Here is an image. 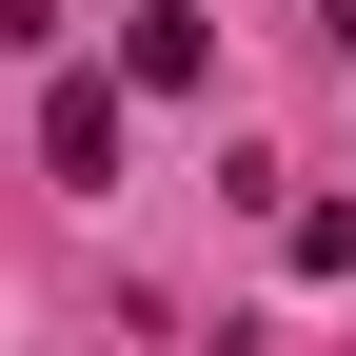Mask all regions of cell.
<instances>
[{
  "label": "cell",
  "mask_w": 356,
  "mask_h": 356,
  "mask_svg": "<svg viewBox=\"0 0 356 356\" xmlns=\"http://www.w3.org/2000/svg\"><path fill=\"white\" fill-rule=\"evenodd\" d=\"M119 79H139V99H198V79H218V20H178V0H159V20L119 40Z\"/></svg>",
  "instance_id": "cell-2"
},
{
  "label": "cell",
  "mask_w": 356,
  "mask_h": 356,
  "mask_svg": "<svg viewBox=\"0 0 356 356\" xmlns=\"http://www.w3.org/2000/svg\"><path fill=\"white\" fill-rule=\"evenodd\" d=\"M119 99H139V79H40V178H60V198L119 178Z\"/></svg>",
  "instance_id": "cell-1"
}]
</instances>
